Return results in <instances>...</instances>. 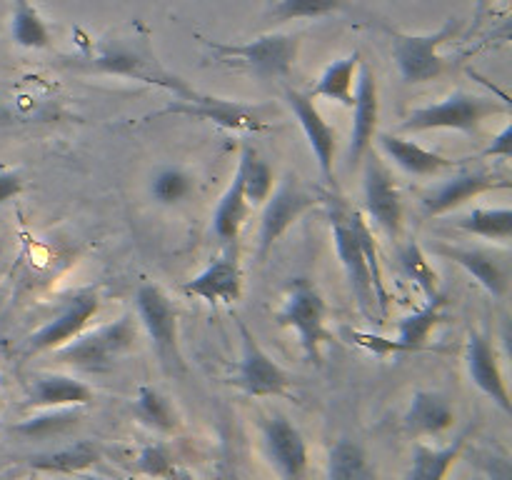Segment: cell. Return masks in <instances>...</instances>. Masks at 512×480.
<instances>
[{
  "label": "cell",
  "mask_w": 512,
  "mask_h": 480,
  "mask_svg": "<svg viewBox=\"0 0 512 480\" xmlns=\"http://www.w3.org/2000/svg\"><path fill=\"white\" fill-rule=\"evenodd\" d=\"M65 65H70L73 70H80V73L115 75V78H128L145 85H155V88H163L168 93H173L175 98L188 100V103H195V100H200L205 95L200 90H195L193 85L185 83L180 75L170 73L160 63L153 50V43H150L148 30L140 23L85 45L83 53L75 55V58H68Z\"/></svg>",
  "instance_id": "obj_1"
},
{
  "label": "cell",
  "mask_w": 512,
  "mask_h": 480,
  "mask_svg": "<svg viewBox=\"0 0 512 480\" xmlns=\"http://www.w3.org/2000/svg\"><path fill=\"white\" fill-rule=\"evenodd\" d=\"M508 100H495L490 95L455 90L438 103L420 105L410 110L398 125L400 133H425V130H458L465 135H478L480 128L493 115H508Z\"/></svg>",
  "instance_id": "obj_2"
},
{
  "label": "cell",
  "mask_w": 512,
  "mask_h": 480,
  "mask_svg": "<svg viewBox=\"0 0 512 480\" xmlns=\"http://www.w3.org/2000/svg\"><path fill=\"white\" fill-rule=\"evenodd\" d=\"M138 335V318L133 313H123L115 320L98 325V328H85L70 343L53 350V355L58 358V363L100 373V370H110L118 360H123L135 348Z\"/></svg>",
  "instance_id": "obj_3"
},
{
  "label": "cell",
  "mask_w": 512,
  "mask_h": 480,
  "mask_svg": "<svg viewBox=\"0 0 512 480\" xmlns=\"http://www.w3.org/2000/svg\"><path fill=\"white\" fill-rule=\"evenodd\" d=\"M325 203H328L330 210V230H333L335 250H338L340 265H343L345 278H348L350 290L355 295V303H358L360 313L365 318L378 320L380 313L378 300H375L373 275H370L368 258H365V250L353 228V220H350V205L338 193L325 195Z\"/></svg>",
  "instance_id": "obj_4"
},
{
  "label": "cell",
  "mask_w": 512,
  "mask_h": 480,
  "mask_svg": "<svg viewBox=\"0 0 512 480\" xmlns=\"http://www.w3.org/2000/svg\"><path fill=\"white\" fill-rule=\"evenodd\" d=\"M460 30H463V20L448 18L433 33H393V60L398 65L400 78L408 85H423L443 78L450 70V60L440 55V48L448 40L458 38Z\"/></svg>",
  "instance_id": "obj_5"
},
{
  "label": "cell",
  "mask_w": 512,
  "mask_h": 480,
  "mask_svg": "<svg viewBox=\"0 0 512 480\" xmlns=\"http://www.w3.org/2000/svg\"><path fill=\"white\" fill-rule=\"evenodd\" d=\"M203 43L218 60L243 65L260 78H285L300 53V33H265L248 43Z\"/></svg>",
  "instance_id": "obj_6"
},
{
  "label": "cell",
  "mask_w": 512,
  "mask_h": 480,
  "mask_svg": "<svg viewBox=\"0 0 512 480\" xmlns=\"http://www.w3.org/2000/svg\"><path fill=\"white\" fill-rule=\"evenodd\" d=\"M323 190L313 188V185L303 183L298 175L288 173L278 188L268 195L263 203V215H260V230H258V255L260 260L268 258L270 250L275 248L280 238L308 213L315 205L325 203Z\"/></svg>",
  "instance_id": "obj_7"
},
{
  "label": "cell",
  "mask_w": 512,
  "mask_h": 480,
  "mask_svg": "<svg viewBox=\"0 0 512 480\" xmlns=\"http://www.w3.org/2000/svg\"><path fill=\"white\" fill-rule=\"evenodd\" d=\"M275 318H278V325L295 330L305 360L308 363H320V355H323L320 350H323V343L330 340V330L325 325L328 305H325L318 288L310 285L305 278L295 280Z\"/></svg>",
  "instance_id": "obj_8"
},
{
  "label": "cell",
  "mask_w": 512,
  "mask_h": 480,
  "mask_svg": "<svg viewBox=\"0 0 512 480\" xmlns=\"http://www.w3.org/2000/svg\"><path fill=\"white\" fill-rule=\"evenodd\" d=\"M135 318L148 333L155 353L168 370L183 368L178 343V308L158 283H143L135 293Z\"/></svg>",
  "instance_id": "obj_9"
},
{
  "label": "cell",
  "mask_w": 512,
  "mask_h": 480,
  "mask_svg": "<svg viewBox=\"0 0 512 480\" xmlns=\"http://www.w3.org/2000/svg\"><path fill=\"white\" fill-rule=\"evenodd\" d=\"M240 340H243V355L238 360V368L230 375L228 383L235 385L240 393L248 398H278V395H288L290 390V375L285 368H280L268 350L255 340L248 325L238 323Z\"/></svg>",
  "instance_id": "obj_10"
},
{
  "label": "cell",
  "mask_w": 512,
  "mask_h": 480,
  "mask_svg": "<svg viewBox=\"0 0 512 480\" xmlns=\"http://www.w3.org/2000/svg\"><path fill=\"white\" fill-rule=\"evenodd\" d=\"M260 438L268 463L280 480H305L310 468L308 440L298 425L283 413H270L260 420Z\"/></svg>",
  "instance_id": "obj_11"
},
{
  "label": "cell",
  "mask_w": 512,
  "mask_h": 480,
  "mask_svg": "<svg viewBox=\"0 0 512 480\" xmlns=\"http://www.w3.org/2000/svg\"><path fill=\"white\" fill-rule=\"evenodd\" d=\"M100 308V295L95 288L78 290L63 308L58 310L55 318H50L48 323L40 325L28 340H25L23 355L25 358H33L40 353H53L60 345L70 343L75 335L83 333L88 328L90 320L98 315Z\"/></svg>",
  "instance_id": "obj_12"
},
{
  "label": "cell",
  "mask_w": 512,
  "mask_h": 480,
  "mask_svg": "<svg viewBox=\"0 0 512 480\" xmlns=\"http://www.w3.org/2000/svg\"><path fill=\"white\" fill-rule=\"evenodd\" d=\"M363 193L368 215L390 235L398 238L403 233V198L390 165L375 150H368L363 158Z\"/></svg>",
  "instance_id": "obj_13"
},
{
  "label": "cell",
  "mask_w": 512,
  "mask_h": 480,
  "mask_svg": "<svg viewBox=\"0 0 512 480\" xmlns=\"http://www.w3.org/2000/svg\"><path fill=\"white\" fill-rule=\"evenodd\" d=\"M228 248L215 255L205 270L195 278L185 280L183 293L203 300L208 305H233L243 295V268L235 243H225Z\"/></svg>",
  "instance_id": "obj_14"
},
{
  "label": "cell",
  "mask_w": 512,
  "mask_h": 480,
  "mask_svg": "<svg viewBox=\"0 0 512 480\" xmlns=\"http://www.w3.org/2000/svg\"><path fill=\"white\" fill-rule=\"evenodd\" d=\"M510 185L508 175L490 173V170H463V173L435 185L430 193H425L420 200V208H423L425 218H438L450 210L463 208L468 200L478 198V195L498 188H510Z\"/></svg>",
  "instance_id": "obj_15"
},
{
  "label": "cell",
  "mask_w": 512,
  "mask_h": 480,
  "mask_svg": "<svg viewBox=\"0 0 512 480\" xmlns=\"http://www.w3.org/2000/svg\"><path fill=\"white\" fill-rule=\"evenodd\" d=\"M353 130H350V163L358 165L373 150L375 135H378L380 120V90L375 78L373 65L360 60L358 78H355V98H353Z\"/></svg>",
  "instance_id": "obj_16"
},
{
  "label": "cell",
  "mask_w": 512,
  "mask_h": 480,
  "mask_svg": "<svg viewBox=\"0 0 512 480\" xmlns=\"http://www.w3.org/2000/svg\"><path fill=\"white\" fill-rule=\"evenodd\" d=\"M443 303L445 300L433 298L428 300V305L420 310H415L413 315L400 320L398 325V338L388 340V338H380V335H370V333H355V343L365 345L368 350H373L375 355L385 358V355H393V353H418V350L428 348V340L433 335V330L438 328L440 320H443Z\"/></svg>",
  "instance_id": "obj_17"
},
{
  "label": "cell",
  "mask_w": 512,
  "mask_h": 480,
  "mask_svg": "<svg viewBox=\"0 0 512 480\" xmlns=\"http://www.w3.org/2000/svg\"><path fill=\"white\" fill-rule=\"evenodd\" d=\"M465 365H468V375L483 395H488L505 415L512 413V400L508 380H505L503 368H500L498 350H495L493 340L488 333L480 330H470L468 343H465Z\"/></svg>",
  "instance_id": "obj_18"
},
{
  "label": "cell",
  "mask_w": 512,
  "mask_h": 480,
  "mask_svg": "<svg viewBox=\"0 0 512 480\" xmlns=\"http://www.w3.org/2000/svg\"><path fill=\"white\" fill-rule=\"evenodd\" d=\"M285 100H288L290 110H293L295 120H298L300 128H303L305 140H308L310 150H313L315 160H318L320 175H323L325 183H333L338 133H335L333 125L320 115V110L315 108L313 98H310L308 93H300V90L288 88L285 90Z\"/></svg>",
  "instance_id": "obj_19"
},
{
  "label": "cell",
  "mask_w": 512,
  "mask_h": 480,
  "mask_svg": "<svg viewBox=\"0 0 512 480\" xmlns=\"http://www.w3.org/2000/svg\"><path fill=\"white\" fill-rule=\"evenodd\" d=\"M433 253L445 260H453L468 275L478 280L480 288L488 290L493 298L505 300L510 295V263L505 255L488 248H463V245H433Z\"/></svg>",
  "instance_id": "obj_20"
},
{
  "label": "cell",
  "mask_w": 512,
  "mask_h": 480,
  "mask_svg": "<svg viewBox=\"0 0 512 480\" xmlns=\"http://www.w3.org/2000/svg\"><path fill=\"white\" fill-rule=\"evenodd\" d=\"M375 143L380 145L385 158L393 160V165H398L403 173L415 175V178H428V175L445 173V170H453L460 165V160L445 158V155L435 153V150L423 148V145L393 133H378L375 135Z\"/></svg>",
  "instance_id": "obj_21"
},
{
  "label": "cell",
  "mask_w": 512,
  "mask_h": 480,
  "mask_svg": "<svg viewBox=\"0 0 512 480\" xmlns=\"http://www.w3.org/2000/svg\"><path fill=\"white\" fill-rule=\"evenodd\" d=\"M168 113H180V115H195V118H205L213 120V123L223 125L228 130H265L268 125L263 123V118L258 115V110L248 108L243 103H233V100H223V98H213V95H203L195 103H183L178 105H168L165 110H160V115Z\"/></svg>",
  "instance_id": "obj_22"
},
{
  "label": "cell",
  "mask_w": 512,
  "mask_h": 480,
  "mask_svg": "<svg viewBox=\"0 0 512 480\" xmlns=\"http://www.w3.org/2000/svg\"><path fill=\"white\" fill-rule=\"evenodd\" d=\"M455 420H458V413L448 395L438 390H418L410 398L403 425L408 433L420 435V438H435V435L448 433Z\"/></svg>",
  "instance_id": "obj_23"
},
{
  "label": "cell",
  "mask_w": 512,
  "mask_h": 480,
  "mask_svg": "<svg viewBox=\"0 0 512 480\" xmlns=\"http://www.w3.org/2000/svg\"><path fill=\"white\" fill-rule=\"evenodd\" d=\"M95 400L93 388L73 375L43 373L28 390L30 408H88Z\"/></svg>",
  "instance_id": "obj_24"
},
{
  "label": "cell",
  "mask_w": 512,
  "mask_h": 480,
  "mask_svg": "<svg viewBox=\"0 0 512 480\" xmlns=\"http://www.w3.org/2000/svg\"><path fill=\"white\" fill-rule=\"evenodd\" d=\"M100 448L93 440H73L60 448L43 450L28 458V468L45 475H80L100 463Z\"/></svg>",
  "instance_id": "obj_25"
},
{
  "label": "cell",
  "mask_w": 512,
  "mask_h": 480,
  "mask_svg": "<svg viewBox=\"0 0 512 480\" xmlns=\"http://www.w3.org/2000/svg\"><path fill=\"white\" fill-rule=\"evenodd\" d=\"M470 433L458 435L453 443L440 445V448H433V445L415 443L413 458H410V468L405 480H445L448 473L453 470V465L458 463L460 455H463L465 445H468Z\"/></svg>",
  "instance_id": "obj_26"
},
{
  "label": "cell",
  "mask_w": 512,
  "mask_h": 480,
  "mask_svg": "<svg viewBox=\"0 0 512 480\" xmlns=\"http://www.w3.org/2000/svg\"><path fill=\"white\" fill-rule=\"evenodd\" d=\"M360 60H363L360 50H353V53L345 55V58L333 60V63L320 73L318 83H315L313 90L308 93L310 98H325L343 105V108H353L355 78H358Z\"/></svg>",
  "instance_id": "obj_27"
},
{
  "label": "cell",
  "mask_w": 512,
  "mask_h": 480,
  "mask_svg": "<svg viewBox=\"0 0 512 480\" xmlns=\"http://www.w3.org/2000/svg\"><path fill=\"white\" fill-rule=\"evenodd\" d=\"M328 480H378V468L355 438H340L328 453Z\"/></svg>",
  "instance_id": "obj_28"
},
{
  "label": "cell",
  "mask_w": 512,
  "mask_h": 480,
  "mask_svg": "<svg viewBox=\"0 0 512 480\" xmlns=\"http://www.w3.org/2000/svg\"><path fill=\"white\" fill-rule=\"evenodd\" d=\"M238 173L240 185H243L245 200H248L250 208H258L268 200V195L273 193L275 188V175L273 168H270L268 160L253 148V145H243V153H240L238 160Z\"/></svg>",
  "instance_id": "obj_29"
},
{
  "label": "cell",
  "mask_w": 512,
  "mask_h": 480,
  "mask_svg": "<svg viewBox=\"0 0 512 480\" xmlns=\"http://www.w3.org/2000/svg\"><path fill=\"white\" fill-rule=\"evenodd\" d=\"M250 205L245 200L243 185H240L238 173H233V180L225 188L223 198L218 200V208L213 215V233L218 235L223 243H235L243 230V225L248 223Z\"/></svg>",
  "instance_id": "obj_30"
},
{
  "label": "cell",
  "mask_w": 512,
  "mask_h": 480,
  "mask_svg": "<svg viewBox=\"0 0 512 480\" xmlns=\"http://www.w3.org/2000/svg\"><path fill=\"white\" fill-rule=\"evenodd\" d=\"M133 413L145 428L160 435H173L180 428V418L175 405L153 385H140L133 400Z\"/></svg>",
  "instance_id": "obj_31"
},
{
  "label": "cell",
  "mask_w": 512,
  "mask_h": 480,
  "mask_svg": "<svg viewBox=\"0 0 512 480\" xmlns=\"http://www.w3.org/2000/svg\"><path fill=\"white\" fill-rule=\"evenodd\" d=\"M10 35H13V43L25 50H45L53 43V33H50L48 23L30 0H13Z\"/></svg>",
  "instance_id": "obj_32"
},
{
  "label": "cell",
  "mask_w": 512,
  "mask_h": 480,
  "mask_svg": "<svg viewBox=\"0 0 512 480\" xmlns=\"http://www.w3.org/2000/svg\"><path fill=\"white\" fill-rule=\"evenodd\" d=\"M455 228L478 238L508 245L512 238V208H473L455 220Z\"/></svg>",
  "instance_id": "obj_33"
},
{
  "label": "cell",
  "mask_w": 512,
  "mask_h": 480,
  "mask_svg": "<svg viewBox=\"0 0 512 480\" xmlns=\"http://www.w3.org/2000/svg\"><path fill=\"white\" fill-rule=\"evenodd\" d=\"M80 418H83V408H40L38 415H30L28 420L15 425L13 433L25 440L60 438L70 428H75Z\"/></svg>",
  "instance_id": "obj_34"
},
{
  "label": "cell",
  "mask_w": 512,
  "mask_h": 480,
  "mask_svg": "<svg viewBox=\"0 0 512 480\" xmlns=\"http://www.w3.org/2000/svg\"><path fill=\"white\" fill-rule=\"evenodd\" d=\"M195 188L193 175L188 173L180 165H163L153 173V180H150V195L158 205L163 208H173V205L185 203L190 198Z\"/></svg>",
  "instance_id": "obj_35"
},
{
  "label": "cell",
  "mask_w": 512,
  "mask_h": 480,
  "mask_svg": "<svg viewBox=\"0 0 512 480\" xmlns=\"http://www.w3.org/2000/svg\"><path fill=\"white\" fill-rule=\"evenodd\" d=\"M348 3L350 0H278L270 13L280 23H285V20H318L338 13Z\"/></svg>",
  "instance_id": "obj_36"
},
{
  "label": "cell",
  "mask_w": 512,
  "mask_h": 480,
  "mask_svg": "<svg viewBox=\"0 0 512 480\" xmlns=\"http://www.w3.org/2000/svg\"><path fill=\"white\" fill-rule=\"evenodd\" d=\"M400 265H403L405 273L420 285V290L425 293V298L433 300L438 298V275H435L433 265H430L428 253L420 248L415 240H410L403 250H400Z\"/></svg>",
  "instance_id": "obj_37"
},
{
  "label": "cell",
  "mask_w": 512,
  "mask_h": 480,
  "mask_svg": "<svg viewBox=\"0 0 512 480\" xmlns=\"http://www.w3.org/2000/svg\"><path fill=\"white\" fill-rule=\"evenodd\" d=\"M135 468H138V473L145 475V478L163 480L165 475H170L178 468V463H175V455L168 445L148 443L140 450L138 458H135Z\"/></svg>",
  "instance_id": "obj_38"
},
{
  "label": "cell",
  "mask_w": 512,
  "mask_h": 480,
  "mask_svg": "<svg viewBox=\"0 0 512 480\" xmlns=\"http://www.w3.org/2000/svg\"><path fill=\"white\" fill-rule=\"evenodd\" d=\"M473 465L478 470H483V475L488 480H512L510 470V455L503 450H475L473 453Z\"/></svg>",
  "instance_id": "obj_39"
},
{
  "label": "cell",
  "mask_w": 512,
  "mask_h": 480,
  "mask_svg": "<svg viewBox=\"0 0 512 480\" xmlns=\"http://www.w3.org/2000/svg\"><path fill=\"white\" fill-rule=\"evenodd\" d=\"M485 158H498V160H510L512 158V125L508 123L498 135L493 138V143L483 150Z\"/></svg>",
  "instance_id": "obj_40"
},
{
  "label": "cell",
  "mask_w": 512,
  "mask_h": 480,
  "mask_svg": "<svg viewBox=\"0 0 512 480\" xmlns=\"http://www.w3.org/2000/svg\"><path fill=\"white\" fill-rule=\"evenodd\" d=\"M23 193V178L15 170H0V205L10 203Z\"/></svg>",
  "instance_id": "obj_41"
},
{
  "label": "cell",
  "mask_w": 512,
  "mask_h": 480,
  "mask_svg": "<svg viewBox=\"0 0 512 480\" xmlns=\"http://www.w3.org/2000/svg\"><path fill=\"white\" fill-rule=\"evenodd\" d=\"M215 480H250V478L238 468V465L230 463V460H220V463L215 465Z\"/></svg>",
  "instance_id": "obj_42"
},
{
  "label": "cell",
  "mask_w": 512,
  "mask_h": 480,
  "mask_svg": "<svg viewBox=\"0 0 512 480\" xmlns=\"http://www.w3.org/2000/svg\"><path fill=\"white\" fill-rule=\"evenodd\" d=\"M493 3H495V0H475V8H473V25H470V35H473L475 30H478L480 25H483L485 15H488L490 10H493Z\"/></svg>",
  "instance_id": "obj_43"
},
{
  "label": "cell",
  "mask_w": 512,
  "mask_h": 480,
  "mask_svg": "<svg viewBox=\"0 0 512 480\" xmlns=\"http://www.w3.org/2000/svg\"><path fill=\"white\" fill-rule=\"evenodd\" d=\"M163 480H198V478H195V475L190 473L188 468H183V465H178V468H175L170 475H165Z\"/></svg>",
  "instance_id": "obj_44"
},
{
  "label": "cell",
  "mask_w": 512,
  "mask_h": 480,
  "mask_svg": "<svg viewBox=\"0 0 512 480\" xmlns=\"http://www.w3.org/2000/svg\"><path fill=\"white\" fill-rule=\"evenodd\" d=\"M73 480H108L103 475H88V473H80V475H70Z\"/></svg>",
  "instance_id": "obj_45"
},
{
  "label": "cell",
  "mask_w": 512,
  "mask_h": 480,
  "mask_svg": "<svg viewBox=\"0 0 512 480\" xmlns=\"http://www.w3.org/2000/svg\"><path fill=\"white\" fill-rule=\"evenodd\" d=\"M0 480H8V478H0Z\"/></svg>",
  "instance_id": "obj_46"
}]
</instances>
